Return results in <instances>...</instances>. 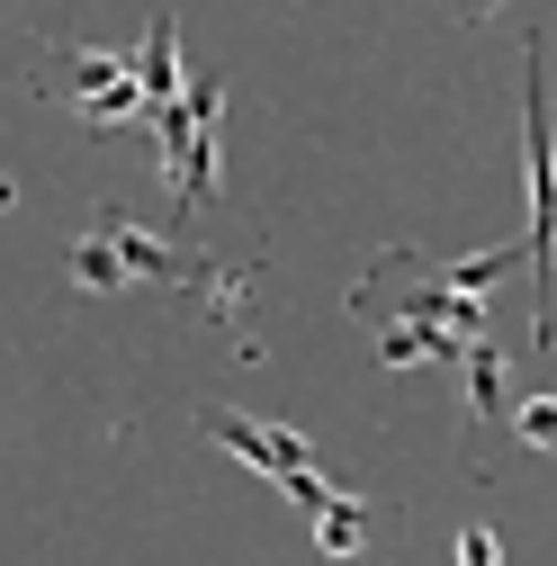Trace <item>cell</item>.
Returning a JSON list of instances; mask_svg holds the SVG:
<instances>
[{"mask_svg":"<svg viewBox=\"0 0 557 566\" xmlns=\"http://www.w3.org/2000/svg\"><path fill=\"white\" fill-rule=\"evenodd\" d=\"M522 180H530L522 261L539 270V342H548V91H539V45L522 54Z\"/></svg>","mask_w":557,"mask_h":566,"instance_id":"cell-1","label":"cell"},{"mask_svg":"<svg viewBox=\"0 0 557 566\" xmlns=\"http://www.w3.org/2000/svg\"><path fill=\"white\" fill-rule=\"evenodd\" d=\"M180 108H189V145H180L171 198H180V207H207V198H217V108H225V82L198 73V82L180 91Z\"/></svg>","mask_w":557,"mask_h":566,"instance_id":"cell-2","label":"cell"},{"mask_svg":"<svg viewBox=\"0 0 557 566\" xmlns=\"http://www.w3.org/2000/svg\"><path fill=\"white\" fill-rule=\"evenodd\" d=\"M207 422V441L217 450H234L243 468H261V476H297V468H315V450H306V432H278V422H243V413H198Z\"/></svg>","mask_w":557,"mask_h":566,"instance_id":"cell-3","label":"cell"},{"mask_svg":"<svg viewBox=\"0 0 557 566\" xmlns=\"http://www.w3.org/2000/svg\"><path fill=\"white\" fill-rule=\"evenodd\" d=\"M99 234H108V252H117V270H126V279H162V289H180V270H189V252H171L162 234H145V226H126V217H99Z\"/></svg>","mask_w":557,"mask_h":566,"instance_id":"cell-4","label":"cell"},{"mask_svg":"<svg viewBox=\"0 0 557 566\" xmlns=\"http://www.w3.org/2000/svg\"><path fill=\"white\" fill-rule=\"evenodd\" d=\"M180 289L217 315L225 333H243V306H252V270H234V261H189L180 270Z\"/></svg>","mask_w":557,"mask_h":566,"instance_id":"cell-5","label":"cell"},{"mask_svg":"<svg viewBox=\"0 0 557 566\" xmlns=\"http://www.w3.org/2000/svg\"><path fill=\"white\" fill-rule=\"evenodd\" d=\"M135 91H145V108L180 99V19H171V10L145 28V54H135Z\"/></svg>","mask_w":557,"mask_h":566,"instance_id":"cell-6","label":"cell"},{"mask_svg":"<svg viewBox=\"0 0 557 566\" xmlns=\"http://www.w3.org/2000/svg\"><path fill=\"white\" fill-rule=\"evenodd\" d=\"M378 360H387V369H423V360H459V342H450L441 324H413V315H404V324L378 333Z\"/></svg>","mask_w":557,"mask_h":566,"instance_id":"cell-7","label":"cell"},{"mask_svg":"<svg viewBox=\"0 0 557 566\" xmlns=\"http://www.w3.org/2000/svg\"><path fill=\"white\" fill-rule=\"evenodd\" d=\"M459 369H467V413L495 422V413H504V350L476 333V342H459Z\"/></svg>","mask_w":557,"mask_h":566,"instance_id":"cell-8","label":"cell"},{"mask_svg":"<svg viewBox=\"0 0 557 566\" xmlns=\"http://www.w3.org/2000/svg\"><path fill=\"white\" fill-rule=\"evenodd\" d=\"M369 539V504H360V494H324V504H315V548L324 557H351Z\"/></svg>","mask_w":557,"mask_h":566,"instance_id":"cell-9","label":"cell"},{"mask_svg":"<svg viewBox=\"0 0 557 566\" xmlns=\"http://www.w3.org/2000/svg\"><path fill=\"white\" fill-rule=\"evenodd\" d=\"M522 261V243H495V252H476V261H450L441 270V289H459V297H485V289H495V279Z\"/></svg>","mask_w":557,"mask_h":566,"instance_id":"cell-10","label":"cell"},{"mask_svg":"<svg viewBox=\"0 0 557 566\" xmlns=\"http://www.w3.org/2000/svg\"><path fill=\"white\" fill-rule=\"evenodd\" d=\"M63 82H73V99H91V91H108V82H135L117 54H91V45H63Z\"/></svg>","mask_w":557,"mask_h":566,"instance_id":"cell-11","label":"cell"},{"mask_svg":"<svg viewBox=\"0 0 557 566\" xmlns=\"http://www.w3.org/2000/svg\"><path fill=\"white\" fill-rule=\"evenodd\" d=\"M73 279H82V289H126V270H117V252H108V234H99V226L73 243Z\"/></svg>","mask_w":557,"mask_h":566,"instance_id":"cell-12","label":"cell"},{"mask_svg":"<svg viewBox=\"0 0 557 566\" xmlns=\"http://www.w3.org/2000/svg\"><path fill=\"white\" fill-rule=\"evenodd\" d=\"M513 432H522L530 450H548V441H557V396H530V405L513 413Z\"/></svg>","mask_w":557,"mask_h":566,"instance_id":"cell-13","label":"cell"},{"mask_svg":"<svg viewBox=\"0 0 557 566\" xmlns=\"http://www.w3.org/2000/svg\"><path fill=\"white\" fill-rule=\"evenodd\" d=\"M459 566H504V539L485 531V522H476V531H459Z\"/></svg>","mask_w":557,"mask_h":566,"instance_id":"cell-14","label":"cell"},{"mask_svg":"<svg viewBox=\"0 0 557 566\" xmlns=\"http://www.w3.org/2000/svg\"><path fill=\"white\" fill-rule=\"evenodd\" d=\"M459 10H467V19H485V10H495V0H459Z\"/></svg>","mask_w":557,"mask_h":566,"instance_id":"cell-15","label":"cell"}]
</instances>
